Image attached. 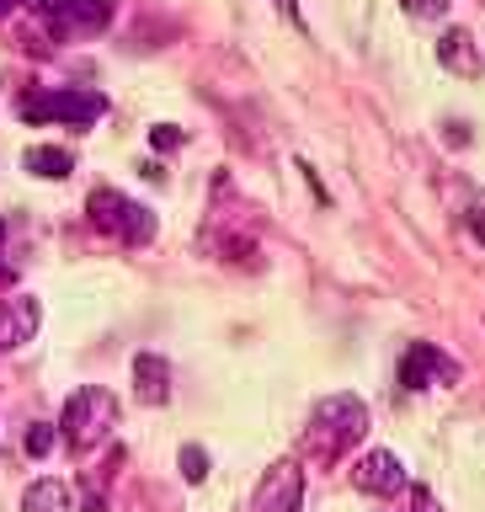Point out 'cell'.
Returning <instances> with one entry per match:
<instances>
[{
    "instance_id": "cell-1",
    "label": "cell",
    "mask_w": 485,
    "mask_h": 512,
    "mask_svg": "<svg viewBox=\"0 0 485 512\" xmlns=\"http://www.w3.org/2000/svg\"><path fill=\"white\" fill-rule=\"evenodd\" d=\"M363 432H368V406L358 395H326L315 406L310 416V454L320 464H331V459H342L352 443H363Z\"/></svg>"
},
{
    "instance_id": "cell-2",
    "label": "cell",
    "mask_w": 485,
    "mask_h": 512,
    "mask_svg": "<svg viewBox=\"0 0 485 512\" xmlns=\"http://www.w3.org/2000/svg\"><path fill=\"white\" fill-rule=\"evenodd\" d=\"M118 427V395L102 390V384H80V390L64 400V422H59V438L70 448H96L107 432Z\"/></svg>"
},
{
    "instance_id": "cell-3",
    "label": "cell",
    "mask_w": 485,
    "mask_h": 512,
    "mask_svg": "<svg viewBox=\"0 0 485 512\" xmlns=\"http://www.w3.org/2000/svg\"><path fill=\"white\" fill-rule=\"evenodd\" d=\"M86 214L96 230H107L112 240H123V246H150L155 240V214L134 198H123L118 187H96L86 198Z\"/></svg>"
},
{
    "instance_id": "cell-4",
    "label": "cell",
    "mask_w": 485,
    "mask_h": 512,
    "mask_svg": "<svg viewBox=\"0 0 485 512\" xmlns=\"http://www.w3.org/2000/svg\"><path fill=\"white\" fill-rule=\"evenodd\" d=\"M16 112H22V123H70V128H91L96 118L107 112V96L96 91H27L22 102H16Z\"/></svg>"
},
{
    "instance_id": "cell-5",
    "label": "cell",
    "mask_w": 485,
    "mask_h": 512,
    "mask_svg": "<svg viewBox=\"0 0 485 512\" xmlns=\"http://www.w3.org/2000/svg\"><path fill=\"white\" fill-rule=\"evenodd\" d=\"M459 379H464V363L438 342H411L406 358H400V384L406 390H438V384H459Z\"/></svg>"
},
{
    "instance_id": "cell-6",
    "label": "cell",
    "mask_w": 485,
    "mask_h": 512,
    "mask_svg": "<svg viewBox=\"0 0 485 512\" xmlns=\"http://www.w3.org/2000/svg\"><path fill=\"white\" fill-rule=\"evenodd\" d=\"M352 486L363 496H395V491H406V464H400L390 448H368V454L352 464Z\"/></svg>"
},
{
    "instance_id": "cell-7",
    "label": "cell",
    "mask_w": 485,
    "mask_h": 512,
    "mask_svg": "<svg viewBox=\"0 0 485 512\" xmlns=\"http://www.w3.org/2000/svg\"><path fill=\"white\" fill-rule=\"evenodd\" d=\"M304 502V470L299 464H272L251 496V512H299Z\"/></svg>"
},
{
    "instance_id": "cell-8",
    "label": "cell",
    "mask_w": 485,
    "mask_h": 512,
    "mask_svg": "<svg viewBox=\"0 0 485 512\" xmlns=\"http://www.w3.org/2000/svg\"><path fill=\"white\" fill-rule=\"evenodd\" d=\"M38 326H43V304L32 299V294H11V299H0V352L27 347L32 336H38Z\"/></svg>"
},
{
    "instance_id": "cell-9",
    "label": "cell",
    "mask_w": 485,
    "mask_h": 512,
    "mask_svg": "<svg viewBox=\"0 0 485 512\" xmlns=\"http://www.w3.org/2000/svg\"><path fill=\"white\" fill-rule=\"evenodd\" d=\"M134 395L144 406H166L171 400V363L160 352H139L134 358Z\"/></svg>"
},
{
    "instance_id": "cell-10",
    "label": "cell",
    "mask_w": 485,
    "mask_h": 512,
    "mask_svg": "<svg viewBox=\"0 0 485 512\" xmlns=\"http://www.w3.org/2000/svg\"><path fill=\"white\" fill-rule=\"evenodd\" d=\"M438 64L443 70H454V75H480V48H475V38L464 27H448L443 38H438Z\"/></svg>"
},
{
    "instance_id": "cell-11",
    "label": "cell",
    "mask_w": 485,
    "mask_h": 512,
    "mask_svg": "<svg viewBox=\"0 0 485 512\" xmlns=\"http://www.w3.org/2000/svg\"><path fill=\"white\" fill-rule=\"evenodd\" d=\"M112 11H118V0H70V16H64V27L54 38H75V32H102L112 22Z\"/></svg>"
},
{
    "instance_id": "cell-12",
    "label": "cell",
    "mask_w": 485,
    "mask_h": 512,
    "mask_svg": "<svg viewBox=\"0 0 485 512\" xmlns=\"http://www.w3.org/2000/svg\"><path fill=\"white\" fill-rule=\"evenodd\" d=\"M22 512H75V491L64 486V480L43 475L22 491Z\"/></svg>"
},
{
    "instance_id": "cell-13",
    "label": "cell",
    "mask_w": 485,
    "mask_h": 512,
    "mask_svg": "<svg viewBox=\"0 0 485 512\" xmlns=\"http://www.w3.org/2000/svg\"><path fill=\"white\" fill-rule=\"evenodd\" d=\"M22 166L32 176H43V182H64V176L75 171V155L59 150V144H32V150L22 155Z\"/></svg>"
},
{
    "instance_id": "cell-14",
    "label": "cell",
    "mask_w": 485,
    "mask_h": 512,
    "mask_svg": "<svg viewBox=\"0 0 485 512\" xmlns=\"http://www.w3.org/2000/svg\"><path fill=\"white\" fill-rule=\"evenodd\" d=\"M54 443H59V427L54 422H32L27 427V459H48V454H54Z\"/></svg>"
},
{
    "instance_id": "cell-15",
    "label": "cell",
    "mask_w": 485,
    "mask_h": 512,
    "mask_svg": "<svg viewBox=\"0 0 485 512\" xmlns=\"http://www.w3.org/2000/svg\"><path fill=\"white\" fill-rule=\"evenodd\" d=\"M176 464H182V480H192V486H198V480H208V454L198 443H187L182 454H176Z\"/></svg>"
},
{
    "instance_id": "cell-16",
    "label": "cell",
    "mask_w": 485,
    "mask_h": 512,
    "mask_svg": "<svg viewBox=\"0 0 485 512\" xmlns=\"http://www.w3.org/2000/svg\"><path fill=\"white\" fill-rule=\"evenodd\" d=\"M150 144H155V150H182L187 134H182L176 123H155V128H150Z\"/></svg>"
},
{
    "instance_id": "cell-17",
    "label": "cell",
    "mask_w": 485,
    "mask_h": 512,
    "mask_svg": "<svg viewBox=\"0 0 485 512\" xmlns=\"http://www.w3.org/2000/svg\"><path fill=\"white\" fill-rule=\"evenodd\" d=\"M448 6H454V0H406V11L416 22H438V16H448Z\"/></svg>"
},
{
    "instance_id": "cell-18",
    "label": "cell",
    "mask_w": 485,
    "mask_h": 512,
    "mask_svg": "<svg viewBox=\"0 0 485 512\" xmlns=\"http://www.w3.org/2000/svg\"><path fill=\"white\" fill-rule=\"evenodd\" d=\"M80 512H102L107 507V496H102V486H86V491H80V502H75Z\"/></svg>"
},
{
    "instance_id": "cell-19",
    "label": "cell",
    "mask_w": 485,
    "mask_h": 512,
    "mask_svg": "<svg viewBox=\"0 0 485 512\" xmlns=\"http://www.w3.org/2000/svg\"><path fill=\"white\" fill-rule=\"evenodd\" d=\"M411 502H416V512H443V507H438V496H432L427 486H411Z\"/></svg>"
},
{
    "instance_id": "cell-20",
    "label": "cell",
    "mask_w": 485,
    "mask_h": 512,
    "mask_svg": "<svg viewBox=\"0 0 485 512\" xmlns=\"http://www.w3.org/2000/svg\"><path fill=\"white\" fill-rule=\"evenodd\" d=\"M470 230H475V240L485 246V208H470Z\"/></svg>"
},
{
    "instance_id": "cell-21",
    "label": "cell",
    "mask_w": 485,
    "mask_h": 512,
    "mask_svg": "<svg viewBox=\"0 0 485 512\" xmlns=\"http://www.w3.org/2000/svg\"><path fill=\"white\" fill-rule=\"evenodd\" d=\"M448 144H470V128H464V123H448Z\"/></svg>"
},
{
    "instance_id": "cell-22",
    "label": "cell",
    "mask_w": 485,
    "mask_h": 512,
    "mask_svg": "<svg viewBox=\"0 0 485 512\" xmlns=\"http://www.w3.org/2000/svg\"><path fill=\"white\" fill-rule=\"evenodd\" d=\"M278 6L288 11V16H294V22H299V6H294V0H278Z\"/></svg>"
},
{
    "instance_id": "cell-23",
    "label": "cell",
    "mask_w": 485,
    "mask_h": 512,
    "mask_svg": "<svg viewBox=\"0 0 485 512\" xmlns=\"http://www.w3.org/2000/svg\"><path fill=\"white\" fill-rule=\"evenodd\" d=\"M6 11H16V0H0V16H6Z\"/></svg>"
}]
</instances>
